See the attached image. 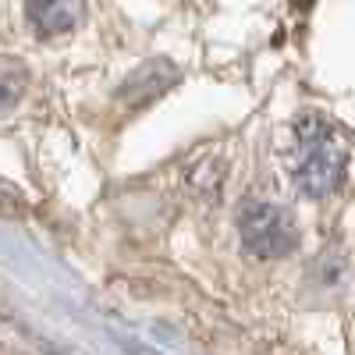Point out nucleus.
<instances>
[{"instance_id": "nucleus-1", "label": "nucleus", "mask_w": 355, "mask_h": 355, "mask_svg": "<svg viewBox=\"0 0 355 355\" xmlns=\"http://www.w3.org/2000/svg\"><path fill=\"white\" fill-rule=\"evenodd\" d=\"M345 171H348V142L341 128H334L320 114L299 117L291 142V178L299 192L309 199H327L341 189Z\"/></svg>"}, {"instance_id": "nucleus-2", "label": "nucleus", "mask_w": 355, "mask_h": 355, "mask_svg": "<svg viewBox=\"0 0 355 355\" xmlns=\"http://www.w3.org/2000/svg\"><path fill=\"white\" fill-rule=\"evenodd\" d=\"M239 231L242 242L259 259H281L299 249V224L291 210L266 199H249L239 210Z\"/></svg>"}, {"instance_id": "nucleus-3", "label": "nucleus", "mask_w": 355, "mask_h": 355, "mask_svg": "<svg viewBox=\"0 0 355 355\" xmlns=\"http://www.w3.org/2000/svg\"><path fill=\"white\" fill-rule=\"evenodd\" d=\"M85 0H25V18L40 36H61L82 21Z\"/></svg>"}, {"instance_id": "nucleus-4", "label": "nucleus", "mask_w": 355, "mask_h": 355, "mask_svg": "<svg viewBox=\"0 0 355 355\" xmlns=\"http://www.w3.org/2000/svg\"><path fill=\"white\" fill-rule=\"evenodd\" d=\"M174 82H178V68L171 61H150V64H142L139 71H132L125 78L117 96H121L125 103H132V107H146L157 96H164Z\"/></svg>"}]
</instances>
